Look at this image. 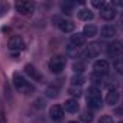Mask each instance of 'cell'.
Returning <instances> with one entry per match:
<instances>
[{
    "mask_svg": "<svg viewBox=\"0 0 123 123\" xmlns=\"http://www.w3.org/2000/svg\"><path fill=\"white\" fill-rule=\"evenodd\" d=\"M68 93H70L71 96H74V97H80V96L83 94V90H81V87H77V86H71V87L68 88Z\"/></svg>",
    "mask_w": 123,
    "mask_h": 123,
    "instance_id": "cell-23",
    "label": "cell"
},
{
    "mask_svg": "<svg viewBox=\"0 0 123 123\" xmlns=\"http://www.w3.org/2000/svg\"><path fill=\"white\" fill-rule=\"evenodd\" d=\"M12 81H13V87L16 88V91H19V93H22V94H31V93L35 91V86H33L31 81H28V80H26L22 74H19V73H15V74H13Z\"/></svg>",
    "mask_w": 123,
    "mask_h": 123,
    "instance_id": "cell-1",
    "label": "cell"
},
{
    "mask_svg": "<svg viewBox=\"0 0 123 123\" xmlns=\"http://www.w3.org/2000/svg\"><path fill=\"white\" fill-rule=\"evenodd\" d=\"M86 70V64L83 62V61H74V64H73V71L75 74H83Z\"/></svg>",
    "mask_w": 123,
    "mask_h": 123,
    "instance_id": "cell-22",
    "label": "cell"
},
{
    "mask_svg": "<svg viewBox=\"0 0 123 123\" xmlns=\"http://www.w3.org/2000/svg\"><path fill=\"white\" fill-rule=\"evenodd\" d=\"M120 98V93H119V88H109L107 94H106V103L109 106H116L117 101Z\"/></svg>",
    "mask_w": 123,
    "mask_h": 123,
    "instance_id": "cell-10",
    "label": "cell"
},
{
    "mask_svg": "<svg viewBox=\"0 0 123 123\" xmlns=\"http://www.w3.org/2000/svg\"><path fill=\"white\" fill-rule=\"evenodd\" d=\"M117 123H123V122H117Z\"/></svg>",
    "mask_w": 123,
    "mask_h": 123,
    "instance_id": "cell-32",
    "label": "cell"
},
{
    "mask_svg": "<svg viewBox=\"0 0 123 123\" xmlns=\"http://www.w3.org/2000/svg\"><path fill=\"white\" fill-rule=\"evenodd\" d=\"M98 54H100V43L93 42L86 48L84 52H81V56H84L86 59H91V58H96Z\"/></svg>",
    "mask_w": 123,
    "mask_h": 123,
    "instance_id": "cell-8",
    "label": "cell"
},
{
    "mask_svg": "<svg viewBox=\"0 0 123 123\" xmlns=\"http://www.w3.org/2000/svg\"><path fill=\"white\" fill-rule=\"evenodd\" d=\"M70 43H71L73 46H75V48H81V46L86 45V38H84L83 33L77 32V33L71 35V38H70Z\"/></svg>",
    "mask_w": 123,
    "mask_h": 123,
    "instance_id": "cell-14",
    "label": "cell"
},
{
    "mask_svg": "<svg viewBox=\"0 0 123 123\" xmlns=\"http://www.w3.org/2000/svg\"><path fill=\"white\" fill-rule=\"evenodd\" d=\"M84 83H86V77H84L83 74H74V77L71 78V86L81 87Z\"/></svg>",
    "mask_w": 123,
    "mask_h": 123,
    "instance_id": "cell-21",
    "label": "cell"
},
{
    "mask_svg": "<svg viewBox=\"0 0 123 123\" xmlns=\"http://www.w3.org/2000/svg\"><path fill=\"white\" fill-rule=\"evenodd\" d=\"M62 109H65V111H68V113H77L78 109H80L77 98H68V100H65Z\"/></svg>",
    "mask_w": 123,
    "mask_h": 123,
    "instance_id": "cell-16",
    "label": "cell"
},
{
    "mask_svg": "<svg viewBox=\"0 0 123 123\" xmlns=\"http://www.w3.org/2000/svg\"><path fill=\"white\" fill-rule=\"evenodd\" d=\"M74 6H75V3H73V2H65V3L61 5V9H62L64 13H71V10H73Z\"/></svg>",
    "mask_w": 123,
    "mask_h": 123,
    "instance_id": "cell-24",
    "label": "cell"
},
{
    "mask_svg": "<svg viewBox=\"0 0 123 123\" xmlns=\"http://www.w3.org/2000/svg\"><path fill=\"white\" fill-rule=\"evenodd\" d=\"M77 16H78V19H81V20H84V22H88V20H91V19L94 18V13H93L90 9L83 7V9H80V10L77 12Z\"/></svg>",
    "mask_w": 123,
    "mask_h": 123,
    "instance_id": "cell-17",
    "label": "cell"
},
{
    "mask_svg": "<svg viewBox=\"0 0 123 123\" xmlns=\"http://www.w3.org/2000/svg\"><path fill=\"white\" fill-rule=\"evenodd\" d=\"M86 100H87V104L88 107L91 109H100L101 104H103V98H101V93L97 87H88L87 90V94H86Z\"/></svg>",
    "mask_w": 123,
    "mask_h": 123,
    "instance_id": "cell-2",
    "label": "cell"
},
{
    "mask_svg": "<svg viewBox=\"0 0 123 123\" xmlns=\"http://www.w3.org/2000/svg\"><path fill=\"white\" fill-rule=\"evenodd\" d=\"M58 28L64 33H70V32H73L75 29V23L71 19H61L59 23H58Z\"/></svg>",
    "mask_w": 123,
    "mask_h": 123,
    "instance_id": "cell-12",
    "label": "cell"
},
{
    "mask_svg": "<svg viewBox=\"0 0 123 123\" xmlns=\"http://www.w3.org/2000/svg\"><path fill=\"white\" fill-rule=\"evenodd\" d=\"M25 73L31 77V80H33V81H42L41 73H39L32 64H26V65H25Z\"/></svg>",
    "mask_w": 123,
    "mask_h": 123,
    "instance_id": "cell-13",
    "label": "cell"
},
{
    "mask_svg": "<svg viewBox=\"0 0 123 123\" xmlns=\"http://www.w3.org/2000/svg\"><path fill=\"white\" fill-rule=\"evenodd\" d=\"M58 91H59V86H58V84H51V86L46 87V90H45V96L49 97V98H54V97L58 96Z\"/></svg>",
    "mask_w": 123,
    "mask_h": 123,
    "instance_id": "cell-19",
    "label": "cell"
},
{
    "mask_svg": "<svg viewBox=\"0 0 123 123\" xmlns=\"http://www.w3.org/2000/svg\"><path fill=\"white\" fill-rule=\"evenodd\" d=\"M113 67H114V70H116L117 74H122L123 73V65H122V59L120 58H116L113 61Z\"/></svg>",
    "mask_w": 123,
    "mask_h": 123,
    "instance_id": "cell-25",
    "label": "cell"
},
{
    "mask_svg": "<svg viewBox=\"0 0 123 123\" xmlns=\"http://www.w3.org/2000/svg\"><path fill=\"white\" fill-rule=\"evenodd\" d=\"M83 35H84V38H94L97 35V26L91 25V23H87L83 29Z\"/></svg>",
    "mask_w": 123,
    "mask_h": 123,
    "instance_id": "cell-18",
    "label": "cell"
},
{
    "mask_svg": "<svg viewBox=\"0 0 123 123\" xmlns=\"http://www.w3.org/2000/svg\"><path fill=\"white\" fill-rule=\"evenodd\" d=\"M15 7H16L18 13H20L23 16H28V15H32L33 13L35 3L33 2H28V0H19V2L15 3Z\"/></svg>",
    "mask_w": 123,
    "mask_h": 123,
    "instance_id": "cell-5",
    "label": "cell"
},
{
    "mask_svg": "<svg viewBox=\"0 0 123 123\" xmlns=\"http://www.w3.org/2000/svg\"><path fill=\"white\" fill-rule=\"evenodd\" d=\"M68 123H80V122H77V120H70Z\"/></svg>",
    "mask_w": 123,
    "mask_h": 123,
    "instance_id": "cell-31",
    "label": "cell"
},
{
    "mask_svg": "<svg viewBox=\"0 0 123 123\" xmlns=\"http://www.w3.org/2000/svg\"><path fill=\"white\" fill-rule=\"evenodd\" d=\"M65 65H67V61L64 56H61V55H55L49 59V62H48V68L52 74H61L64 70H65Z\"/></svg>",
    "mask_w": 123,
    "mask_h": 123,
    "instance_id": "cell-3",
    "label": "cell"
},
{
    "mask_svg": "<svg viewBox=\"0 0 123 123\" xmlns=\"http://www.w3.org/2000/svg\"><path fill=\"white\" fill-rule=\"evenodd\" d=\"M100 16L104 20H113L116 18V7L111 3H104L100 7Z\"/></svg>",
    "mask_w": 123,
    "mask_h": 123,
    "instance_id": "cell-7",
    "label": "cell"
},
{
    "mask_svg": "<svg viewBox=\"0 0 123 123\" xmlns=\"http://www.w3.org/2000/svg\"><path fill=\"white\" fill-rule=\"evenodd\" d=\"M67 55H68L70 58H78V56L81 55V49L73 46L71 43H68V45H67Z\"/></svg>",
    "mask_w": 123,
    "mask_h": 123,
    "instance_id": "cell-20",
    "label": "cell"
},
{
    "mask_svg": "<svg viewBox=\"0 0 123 123\" xmlns=\"http://www.w3.org/2000/svg\"><path fill=\"white\" fill-rule=\"evenodd\" d=\"M25 41H23V38L22 36H12L10 39H9V42H7V48H9V51L13 54V55H18V54H20L23 49H25Z\"/></svg>",
    "mask_w": 123,
    "mask_h": 123,
    "instance_id": "cell-4",
    "label": "cell"
},
{
    "mask_svg": "<svg viewBox=\"0 0 123 123\" xmlns=\"http://www.w3.org/2000/svg\"><path fill=\"white\" fill-rule=\"evenodd\" d=\"M91 81H93V87H97V88H98V86L103 84L101 83V77L100 75H96V74L91 75Z\"/></svg>",
    "mask_w": 123,
    "mask_h": 123,
    "instance_id": "cell-27",
    "label": "cell"
},
{
    "mask_svg": "<svg viewBox=\"0 0 123 123\" xmlns=\"http://www.w3.org/2000/svg\"><path fill=\"white\" fill-rule=\"evenodd\" d=\"M98 123H114V122H113V117H111V116L104 114V116H101V117H100Z\"/></svg>",
    "mask_w": 123,
    "mask_h": 123,
    "instance_id": "cell-29",
    "label": "cell"
},
{
    "mask_svg": "<svg viewBox=\"0 0 123 123\" xmlns=\"http://www.w3.org/2000/svg\"><path fill=\"white\" fill-rule=\"evenodd\" d=\"M49 116H51V119H52V120H55V122L61 120V119L64 117V109H62V106H59V104H54V106L49 109Z\"/></svg>",
    "mask_w": 123,
    "mask_h": 123,
    "instance_id": "cell-11",
    "label": "cell"
},
{
    "mask_svg": "<svg viewBox=\"0 0 123 123\" xmlns=\"http://www.w3.org/2000/svg\"><path fill=\"white\" fill-rule=\"evenodd\" d=\"M81 120L86 122V123H90V122H93V114L90 111H83L81 113Z\"/></svg>",
    "mask_w": 123,
    "mask_h": 123,
    "instance_id": "cell-26",
    "label": "cell"
},
{
    "mask_svg": "<svg viewBox=\"0 0 123 123\" xmlns=\"http://www.w3.org/2000/svg\"><path fill=\"white\" fill-rule=\"evenodd\" d=\"M100 35H101V38H104V39H111V38H114V35H116V28H114L113 25H104V26L100 29Z\"/></svg>",
    "mask_w": 123,
    "mask_h": 123,
    "instance_id": "cell-15",
    "label": "cell"
},
{
    "mask_svg": "<svg viewBox=\"0 0 123 123\" xmlns=\"http://www.w3.org/2000/svg\"><path fill=\"white\" fill-rule=\"evenodd\" d=\"M93 71L96 75H106L109 74L110 71V64H109V61L107 59H97L96 62L93 64Z\"/></svg>",
    "mask_w": 123,
    "mask_h": 123,
    "instance_id": "cell-6",
    "label": "cell"
},
{
    "mask_svg": "<svg viewBox=\"0 0 123 123\" xmlns=\"http://www.w3.org/2000/svg\"><path fill=\"white\" fill-rule=\"evenodd\" d=\"M106 54L116 59V58H120V54H122V46H120V42H111L110 45H107V49H106Z\"/></svg>",
    "mask_w": 123,
    "mask_h": 123,
    "instance_id": "cell-9",
    "label": "cell"
},
{
    "mask_svg": "<svg viewBox=\"0 0 123 123\" xmlns=\"http://www.w3.org/2000/svg\"><path fill=\"white\" fill-rule=\"evenodd\" d=\"M104 5V2H103V0H91V6H94V7H101Z\"/></svg>",
    "mask_w": 123,
    "mask_h": 123,
    "instance_id": "cell-30",
    "label": "cell"
},
{
    "mask_svg": "<svg viewBox=\"0 0 123 123\" xmlns=\"http://www.w3.org/2000/svg\"><path fill=\"white\" fill-rule=\"evenodd\" d=\"M7 10H9V3H6V2H2V3H0V18H2V16H5Z\"/></svg>",
    "mask_w": 123,
    "mask_h": 123,
    "instance_id": "cell-28",
    "label": "cell"
}]
</instances>
